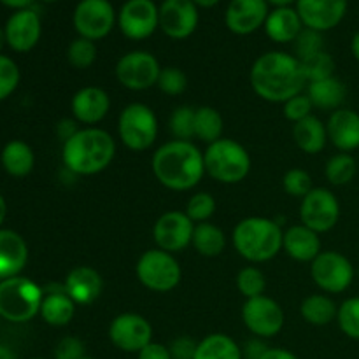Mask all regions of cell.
Wrapping results in <instances>:
<instances>
[{"label": "cell", "instance_id": "680465c9", "mask_svg": "<svg viewBox=\"0 0 359 359\" xmlns=\"http://www.w3.org/2000/svg\"><path fill=\"white\" fill-rule=\"evenodd\" d=\"M0 359H16V354L6 346H0Z\"/></svg>", "mask_w": 359, "mask_h": 359}, {"label": "cell", "instance_id": "2e32d148", "mask_svg": "<svg viewBox=\"0 0 359 359\" xmlns=\"http://www.w3.org/2000/svg\"><path fill=\"white\" fill-rule=\"evenodd\" d=\"M195 223L181 210H168L161 214L153 226V237L158 249L167 251L170 255L184 251L191 245Z\"/></svg>", "mask_w": 359, "mask_h": 359}, {"label": "cell", "instance_id": "1f68e13d", "mask_svg": "<svg viewBox=\"0 0 359 359\" xmlns=\"http://www.w3.org/2000/svg\"><path fill=\"white\" fill-rule=\"evenodd\" d=\"M191 245L200 256L205 258H216L226 248V235L219 226L212 223H198L195 224L193 231Z\"/></svg>", "mask_w": 359, "mask_h": 359}, {"label": "cell", "instance_id": "db71d44e", "mask_svg": "<svg viewBox=\"0 0 359 359\" xmlns=\"http://www.w3.org/2000/svg\"><path fill=\"white\" fill-rule=\"evenodd\" d=\"M0 2H2L4 6L11 7V9L21 11V9H28V7H32V4H34L35 0H0Z\"/></svg>", "mask_w": 359, "mask_h": 359}, {"label": "cell", "instance_id": "9f6ffc18", "mask_svg": "<svg viewBox=\"0 0 359 359\" xmlns=\"http://www.w3.org/2000/svg\"><path fill=\"white\" fill-rule=\"evenodd\" d=\"M351 53L356 58V62H359V32H356L353 39H351Z\"/></svg>", "mask_w": 359, "mask_h": 359}, {"label": "cell", "instance_id": "836d02e7", "mask_svg": "<svg viewBox=\"0 0 359 359\" xmlns=\"http://www.w3.org/2000/svg\"><path fill=\"white\" fill-rule=\"evenodd\" d=\"M224 121L219 111L214 107H198L195 111V137L207 146L223 139Z\"/></svg>", "mask_w": 359, "mask_h": 359}, {"label": "cell", "instance_id": "ab89813d", "mask_svg": "<svg viewBox=\"0 0 359 359\" xmlns=\"http://www.w3.org/2000/svg\"><path fill=\"white\" fill-rule=\"evenodd\" d=\"M216 209H217L216 198H214L210 193L200 191V193H195V195L188 200L184 212L193 223L198 224V223H207V221L214 216Z\"/></svg>", "mask_w": 359, "mask_h": 359}, {"label": "cell", "instance_id": "f6af8a7d", "mask_svg": "<svg viewBox=\"0 0 359 359\" xmlns=\"http://www.w3.org/2000/svg\"><path fill=\"white\" fill-rule=\"evenodd\" d=\"M20 79L21 74L16 62L9 56L0 55V102L6 100L16 91Z\"/></svg>", "mask_w": 359, "mask_h": 359}, {"label": "cell", "instance_id": "74e56055", "mask_svg": "<svg viewBox=\"0 0 359 359\" xmlns=\"http://www.w3.org/2000/svg\"><path fill=\"white\" fill-rule=\"evenodd\" d=\"M302 69H304L307 83H316V81L328 79L335 76V60L326 51L318 53L307 60H302Z\"/></svg>", "mask_w": 359, "mask_h": 359}, {"label": "cell", "instance_id": "6125c7cd", "mask_svg": "<svg viewBox=\"0 0 359 359\" xmlns=\"http://www.w3.org/2000/svg\"><path fill=\"white\" fill-rule=\"evenodd\" d=\"M41 2H44V4H55V2H58V0H41Z\"/></svg>", "mask_w": 359, "mask_h": 359}, {"label": "cell", "instance_id": "4dcf8cb0", "mask_svg": "<svg viewBox=\"0 0 359 359\" xmlns=\"http://www.w3.org/2000/svg\"><path fill=\"white\" fill-rule=\"evenodd\" d=\"M193 359H244L238 344L224 333H212L202 339Z\"/></svg>", "mask_w": 359, "mask_h": 359}, {"label": "cell", "instance_id": "ac0fdd59", "mask_svg": "<svg viewBox=\"0 0 359 359\" xmlns=\"http://www.w3.org/2000/svg\"><path fill=\"white\" fill-rule=\"evenodd\" d=\"M349 0H297L294 9L300 14L305 28L316 32L333 30L347 14Z\"/></svg>", "mask_w": 359, "mask_h": 359}, {"label": "cell", "instance_id": "8fae6325", "mask_svg": "<svg viewBox=\"0 0 359 359\" xmlns=\"http://www.w3.org/2000/svg\"><path fill=\"white\" fill-rule=\"evenodd\" d=\"M116 79L121 86L132 91H144L156 86L161 67L156 56L149 51H130L116 63Z\"/></svg>", "mask_w": 359, "mask_h": 359}, {"label": "cell", "instance_id": "6f0895ef", "mask_svg": "<svg viewBox=\"0 0 359 359\" xmlns=\"http://www.w3.org/2000/svg\"><path fill=\"white\" fill-rule=\"evenodd\" d=\"M269 6L273 7H293V4H297V0H266Z\"/></svg>", "mask_w": 359, "mask_h": 359}, {"label": "cell", "instance_id": "4316f807", "mask_svg": "<svg viewBox=\"0 0 359 359\" xmlns=\"http://www.w3.org/2000/svg\"><path fill=\"white\" fill-rule=\"evenodd\" d=\"M76 314V304L67 294L65 287H49L44 291L41 305V318L46 325L62 328L74 319Z\"/></svg>", "mask_w": 359, "mask_h": 359}, {"label": "cell", "instance_id": "7dc6e473", "mask_svg": "<svg viewBox=\"0 0 359 359\" xmlns=\"http://www.w3.org/2000/svg\"><path fill=\"white\" fill-rule=\"evenodd\" d=\"M53 354H55V359H81L86 356V347L79 337L67 335L56 344Z\"/></svg>", "mask_w": 359, "mask_h": 359}, {"label": "cell", "instance_id": "11a10c76", "mask_svg": "<svg viewBox=\"0 0 359 359\" xmlns=\"http://www.w3.org/2000/svg\"><path fill=\"white\" fill-rule=\"evenodd\" d=\"M193 2H195V6L198 7V9H212V7H216L221 0H193Z\"/></svg>", "mask_w": 359, "mask_h": 359}, {"label": "cell", "instance_id": "4fadbf2b", "mask_svg": "<svg viewBox=\"0 0 359 359\" xmlns=\"http://www.w3.org/2000/svg\"><path fill=\"white\" fill-rule=\"evenodd\" d=\"M118 27L130 41H146L160 28V7L153 0H126L118 11Z\"/></svg>", "mask_w": 359, "mask_h": 359}, {"label": "cell", "instance_id": "91938a15", "mask_svg": "<svg viewBox=\"0 0 359 359\" xmlns=\"http://www.w3.org/2000/svg\"><path fill=\"white\" fill-rule=\"evenodd\" d=\"M6 216H7V203L6 200H4V196L0 195V226H2V223L6 221Z\"/></svg>", "mask_w": 359, "mask_h": 359}, {"label": "cell", "instance_id": "603a6c76", "mask_svg": "<svg viewBox=\"0 0 359 359\" xmlns=\"http://www.w3.org/2000/svg\"><path fill=\"white\" fill-rule=\"evenodd\" d=\"M328 140L340 151L351 153L359 147V114L351 109H339L326 123Z\"/></svg>", "mask_w": 359, "mask_h": 359}, {"label": "cell", "instance_id": "277c9868", "mask_svg": "<svg viewBox=\"0 0 359 359\" xmlns=\"http://www.w3.org/2000/svg\"><path fill=\"white\" fill-rule=\"evenodd\" d=\"M283 238L284 231L279 223L259 216L238 221L231 235L238 255L251 263H265L276 258L283 249Z\"/></svg>", "mask_w": 359, "mask_h": 359}, {"label": "cell", "instance_id": "f35d334b", "mask_svg": "<svg viewBox=\"0 0 359 359\" xmlns=\"http://www.w3.org/2000/svg\"><path fill=\"white\" fill-rule=\"evenodd\" d=\"M237 287L245 300L256 297H263L266 290V279L265 273L256 266H244L241 272L237 273Z\"/></svg>", "mask_w": 359, "mask_h": 359}, {"label": "cell", "instance_id": "d6a6232c", "mask_svg": "<svg viewBox=\"0 0 359 359\" xmlns=\"http://www.w3.org/2000/svg\"><path fill=\"white\" fill-rule=\"evenodd\" d=\"M300 314L304 321L312 326H328L333 323L339 314V307L335 302L326 294H311L305 298L300 305Z\"/></svg>", "mask_w": 359, "mask_h": 359}, {"label": "cell", "instance_id": "30bf717a", "mask_svg": "<svg viewBox=\"0 0 359 359\" xmlns=\"http://www.w3.org/2000/svg\"><path fill=\"white\" fill-rule=\"evenodd\" d=\"M311 276L316 286L330 294L344 293L354 280V266L347 256L337 251H321L311 263Z\"/></svg>", "mask_w": 359, "mask_h": 359}, {"label": "cell", "instance_id": "7c38bea8", "mask_svg": "<svg viewBox=\"0 0 359 359\" xmlns=\"http://www.w3.org/2000/svg\"><path fill=\"white\" fill-rule=\"evenodd\" d=\"M340 219V202L330 189L314 188L302 198L300 221L316 233L333 230Z\"/></svg>", "mask_w": 359, "mask_h": 359}, {"label": "cell", "instance_id": "8992f818", "mask_svg": "<svg viewBox=\"0 0 359 359\" xmlns=\"http://www.w3.org/2000/svg\"><path fill=\"white\" fill-rule=\"evenodd\" d=\"M44 290L27 277L0 280V318L9 323H28L41 314Z\"/></svg>", "mask_w": 359, "mask_h": 359}, {"label": "cell", "instance_id": "52a82bcc", "mask_svg": "<svg viewBox=\"0 0 359 359\" xmlns=\"http://www.w3.org/2000/svg\"><path fill=\"white\" fill-rule=\"evenodd\" d=\"M118 133L125 147L135 153L147 151L158 137V118L146 104L126 105L118 119Z\"/></svg>", "mask_w": 359, "mask_h": 359}, {"label": "cell", "instance_id": "be15d7a7", "mask_svg": "<svg viewBox=\"0 0 359 359\" xmlns=\"http://www.w3.org/2000/svg\"><path fill=\"white\" fill-rule=\"evenodd\" d=\"M81 359H95V358H91V356H83Z\"/></svg>", "mask_w": 359, "mask_h": 359}, {"label": "cell", "instance_id": "5bb4252c", "mask_svg": "<svg viewBox=\"0 0 359 359\" xmlns=\"http://www.w3.org/2000/svg\"><path fill=\"white\" fill-rule=\"evenodd\" d=\"M242 321L258 339H272L284 328V311L273 298L256 297L242 305Z\"/></svg>", "mask_w": 359, "mask_h": 359}, {"label": "cell", "instance_id": "7a4b0ae2", "mask_svg": "<svg viewBox=\"0 0 359 359\" xmlns=\"http://www.w3.org/2000/svg\"><path fill=\"white\" fill-rule=\"evenodd\" d=\"M153 174L161 186L172 191H189L205 175L203 153L188 140H170L153 154Z\"/></svg>", "mask_w": 359, "mask_h": 359}, {"label": "cell", "instance_id": "f5cc1de1", "mask_svg": "<svg viewBox=\"0 0 359 359\" xmlns=\"http://www.w3.org/2000/svg\"><path fill=\"white\" fill-rule=\"evenodd\" d=\"M262 359H300L291 351L283 349V347H269L263 354Z\"/></svg>", "mask_w": 359, "mask_h": 359}, {"label": "cell", "instance_id": "44dd1931", "mask_svg": "<svg viewBox=\"0 0 359 359\" xmlns=\"http://www.w3.org/2000/svg\"><path fill=\"white\" fill-rule=\"evenodd\" d=\"M70 109L77 123L93 126L100 123L111 111V97L104 88L84 86L76 91L70 102Z\"/></svg>", "mask_w": 359, "mask_h": 359}, {"label": "cell", "instance_id": "94428289", "mask_svg": "<svg viewBox=\"0 0 359 359\" xmlns=\"http://www.w3.org/2000/svg\"><path fill=\"white\" fill-rule=\"evenodd\" d=\"M7 44V41H6V30H4L2 27H0V51H2L4 49V46Z\"/></svg>", "mask_w": 359, "mask_h": 359}, {"label": "cell", "instance_id": "681fc988", "mask_svg": "<svg viewBox=\"0 0 359 359\" xmlns=\"http://www.w3.org/2000/svg\"><path fill=\"white\" fill-rule=\"evenodd\" d=\"M137 359H172L170 349L160 342H151L137 354Z\"/></svg>", "mask_w": 359, "mask_h": 359}, {"label": "cell", "instance_id": "e575fe53", "mask_svg": "<svg viewBox=\"0 0 359 359\" xmlns=\"http://www.w3.org/2000/svg\"><path fill=\"white\" fill-rule=\"evenodd\" d=\"M358 172L356 158L351 153H339L332 156L326 163L325 175L330 184L333 186H346L354 179Z\"/></svg>", "mask_w": 359, "mask_h": 359}, {"label": "cell", "instance_id": "7402d4cb", "mask_svg": "<svg viewBox=\"0 0 359 359\" xmlns=\"http://www.w3.org/2000/svg\"><path fill=\"white\" fill-rule=\"evenodd\" d=\"M63 287L76 305H91L102 294L104 280L95 269L79 265L67 273Z\"/></svg>", "mask_w": 359, "mask_h": 359}, {"label": "cell", "instance_id": "d590c367", "mask_svg": "<svg viewBox=\"0 0 359 359\" xmlns=\"http://www.w3.org/2000/svg\"><path fill=\"white\" fill-rule=\"evenodd\" d=\"M97 60V44L90 39L77 37L67 48V62L77 70H86Z\"/></svg>", "mask_w": 359, "mask_h": 359}, {"label": "cell", "instance_id": "c3c4849f", "mask_svg": "<svg viewBox=\"0 0 359 359\" xmlns=\"http://www.w3.org/2000/svg\"><path fill=\"white\" fill-rule=\"evenodd\" d=\"M196 347H198V342H195L191 337L182 335L177 337V339L168 346V349H170L172 359H193L195 358Z\"/></svg>", "mask_w": 359, "mask_h": 359}, {"label": "cell", "instance_id": "d6986e66", "mask_svg": "<svg viewBox=\"0 0 359 359\" xmlns=\"http://www.w3.org/2000/svg\"><path fill=\"white\" fill-rule=\"evenodd\" d=\"M269 13L266 0H230L224 13V23L231 34L251 35L265 27Z\"/></svg>", "mask_w": 359, "mask_h": 359}, {"label": "cell", "instance_id": "484cf974", "mask_svg": "<svg viewBox=\"0 0 359 359\" xmlns=\"http://www.w3.org/2000/svg\"><path fill=\"white\" fill-rule=\"evenodd\" d=\"M265 34L277 44H290L297 41L304 30V21L294 7H273L265 21Z\"/></svg>", "mask_w": 359, "mask_h": 359}, {"label": "cell", "instance_id": "3957f363", "mask_svg": "<svg viewBox=\"0 0 359 359\" xmlns=\"http://www.w3.org/2000/svg\"><path fill=\"white\" fill-rule=\"evenodd\" d=\"M116 156V142L112 135L97 126L79 128L76 135L63 142V167L74 175H95L104 172Z\"/></svg>", "mask_w": 359, "mask_h": 359}, {"label": "cell", "instance_id": "ba28073f", "mask_svg": "<svg viewBox=\"0 0 359 359\" xmlns=\"http://www.w3.org/2000/svg\"><path fill=\"white\" fill-rule=\"evenodd\" d=\"M139 283L153 293H168L179 286L182 270L174 255L161 249H149L139 258L135 265Z\"/></svg>", "mask_w": 359, "mask_h": 359}, {"label": "cell", "instance_id": "f1b7e54d", "mask_svg": "<svg viewBox=\"0 0 359 359\" xmlns=\"http://www.w3.org/2000/svg\"><path fill=\"white\" fill-rule=\"evenodd\" d=\"M293 140L307 154H318L325 149L326 142H328V132H326V125L316 116H309V118L302 119V121L293 125Z\"/></svg>", "mask_w": 359, "mask_h": 359}, {"label": "cell", "instance_id": "83f0119b", "mask_svg": "<svg viewBox=\"0 0 359 359\" xmlns=\"http://www.w3.org/2000/svg\"><path fill=\"white\" fill-rule=\"evenodd\" d=\"M346 95V84L337 76L307 84V97L311 98L312 105L321 111L335 112L342 109Z\"/></svg>", "mask_w": 359, "mask_h": 359}, {"label": "cell", "instance_id": "f907efd6", "mask_svg": "<svg viewBox=\"0 0 359 359\" xmlns=\"http://www.w3.org/2000/svg\"><path fill=\"white\" fill-rule=\"evenodd\" d=\"M266 349L269 347L262 342V339L249 340L244 349H242V356H244V359H262Z\"/></svg>", "mask_w": 359, "mask_h": 359}, {"label": "cell", "instance_id": "f546056e", "mask_svg": "<svg viewBox=\"0 0 359 359\" xmlns=\"http://www.w3.org/2000/svg\"><path fill=\"white\" fill-rule=\"evenodd\" d=\"M4 170L13 177H25L34 170L35 154L32 147L23 140H11L4 146L0 154Z\"/></svg>", "mask_w": 359, "mask_h": 359}, {"label": "cell", "instance_id": "9c48e42d", "mask_svg": "<svg viewBox=\"0 0 359 359\" xmlns=\"http://www.w3.org/2000/svg\"><path fill=\"white\" fill-rule=\"evenodd\" d=\"M72 23L79 37L97 42L107 37L118 25V13L111 0H79Z\"/></svg>", "mask_w": 359, "mask_h": 359}, {"label": "cell", "instance_id": "6da1fadb", "mask_svg": "<svg viewBox=\"0 0 359 359\" xmlns=\"http://www.w3.org/2000/svg\"><path fill=\"white\" fill-rule=\"evenodd\" d=\"M249 77L255 93L272 104H284L307 88L300 60L284 51H269L258 56Z\"/></svg>", "mask_w": 359, "mask_h": 359}, {"label": "cell", "instance_id": "60d3db41", "mask_svg": "<svg viewBox=\"0 0 359 359\" xmlns=\"http://www.w3.org/2000/svg\"><path fill=\"white\" fill-rule=\"evenodd\" d=\"M340 332L353 340H359V297L347 298L337 314Z\"/></svg>", "mask_w": 359, "mask_h": 359}, {"label": "cell", "instance_id": "e7e4bbea", "mask_svg": "<svg viewBox=\"0 0 359 359\" xmlns=\"http://www.w3.org/2000/svg\"><path fill=\"white\" fill-rule=\"evenodd\" d=\"M32 359H48V358H32Z\"/></svg>", "mask_w": 359, "mask_h": 359}, {"label": "cell", "instance_id": "5b68a950", "mask_svg": "<svg viewBox=\"0 0 359 359\" xmlns=\"http://www.w3.org/2000/svg\"><path fill=\"white\" fill-rule=\"evenodd\" d=\"M205 174L223 184L242 182L251 172V156L242 144L233 139H219L203 151Z\"/></svg>", "mask_w": 359, "mask_h": 359}, {"label": "cell", "instance_id": "bcb514c9", "mask_svg": "<svg viewBox=\"0 0 359 359\" xmlns=\"http://www.w3.org/2000/svg\"><path fill=\"white\" fill-rule=\"evenodd\" d=\"M312 109H314V105H312L311 98L307 97V93H300L297 95V97L290 98L287 102H284L283 111L287 121H291L294 125V123L312 116Z\"/></svg>", "mask_w": 359, "mask_h": 359}, {"label": "cell", "instance_id": "ee69618b", "mask_svg": "<svg viewBox=\"0 0 359 359\" xmlns=\"http://www.w3.org/2000/svg\"><path fill=\"white\" fill-rule=\"evenodd\" d=\"M283 186L284 191L287 195L294 196V198H304L305 195H309L314 189L311 174L302 170V168H291V170H287L283 177Z\"/></svg>", "mask_w": 359, "mask_h": 359}, {"label": "cell", "instance_id": "d4e9b609", "mask_svg": "<svg viewBox=\"0 0 359 359\" xmlns=\"http://www.w3.org/2000/svg\"><path fill=\"white\" fill-rule=\"evenodd\" d=\"M28 262V245L20 233L0 228V280L20 276Z\"/></svg>", "mask_w": 359, "mask_h": 359}, {"label": "cell", "instance_id": "7bdbcfd3", "mask_svg": "<svg viewBox=\"0 0 359 359\" xmlns=\"http://www.w3.org/2000/svg\"><path fill=\"white\" fill-rule=\"evenodd\" d=\"M321 51H325V39H323L321 32L304 28L302 34L297 37V41H294V53H297V58L302 62V60L311 58V56L318 55V53Z\"/></svg>", "mask_w": 359, "mask_h": 359}, {"label": "cell", "instance_id": "8d00e7d4", "mask_svg": "<svg viewBox=\"0 0 359 359\" xmlns=\"http://www.w3.org/2000/svg\"><path fill=\"white\" fill-rule=\"evenodd\" d=\"M195 111L196 109L189 107V105H181V107L174 109V112L170 114V121H168V128L175 140L191 142V139L195 137Z\"/></svg>", "mask_w": 359, "mask_h": 359}, {"label": "cell", "instance_id": "e0dca14e", "mask_svg": "<svg viewBox=\"0 0 359 359\" xmlns=\"http://www.w3.org/2000/svg\"><path fill=\"white\" fill-rule=\"evenodd\" d=\"M160 30L174 41H184L195 34L200 21L193 0H163L160 4Z\"/></svg>", "mask_w": 359, "mask_h": 359}, {"label": "cell", "instance_id": "cb8c5ba5", "mask_svg": "<svg viewBox=\"0 0 359 359\" xmlns=\"http://www.w3.org/2000/svg\"><path fill=\"white\" fill-rule=\"evenodd\" d=\"M283 249L294 262L312 263L321 255V237L304 224H294L284 231Z\"/></svg>", "mask_w": 359, "mask_h": 359}, {"label": "cell", "instance_id": "9a60e30c", "mask_svg": "<svg viewBox=\"0 0 359 359\" xmlns=\"http://www.w3.org/2000/svg\"><path fill=\"white\" fill-rule=\"evenodd\" d=\"M109 340L123 353L139 354L147 344L153 342V326L144 316L125 312L112 319Z\"/></svg>", "mask_w": 359, "mask_h": 359}, {"label": "cell", "instance_id": "816d5d0a", "mask_svg": "<svg viewBox=\"0 0 359 359\" xmlns=\"http://www.w3.org/2000/svg\"><path fill=\"white\" fill-rule=\"evenodd\" d=\"M77 132H79V128H77L76 119H62L58 123V126H56V133H58V137L63 142L69 140L72 135H76Z\"/></svg>", "mask_w": 359, "mask_h": 359}, {"label": "cell", "instance_id": "ffe728a7", "mask_svg": "<svg viewBox=\"0 0 359 359\" xmlns=\"http://www.w3.org/2000/svg\"><path fill=\"white\" fill-rule=\"evenodd\" d=\"M6 41L13 51L28 53L41 41V16L35 9L16 11L6 23Z\"/></svg>", "mask_w": 359, "mask_h": 359}, {"label": "cell", "instance_id": "b9f144b4", "mask_svg": "<svg viewBox=\"0 0 359 359\" xmlns=\"http://www.w3.org/2000/svg\"><path fill=\"white\" fill-rule=\"evenodd\" d=\"M156 86L160 88L161 93L168 95V97H179L188 88V77L177 67H165L161 69Z\"/></svg>", "mask_w": 359, "mask_h": 359}]
</instances>
